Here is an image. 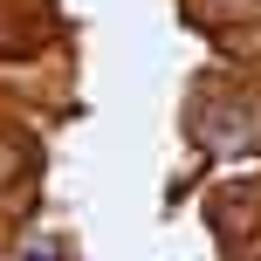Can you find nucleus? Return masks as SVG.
<instances>
[{"instance_id": "obj_1", "label": "nucleus", "mask_w": 261, "mask_h": 261, "mask_svg": "<svg viewBox=\"0 0 261 261\" xmlns=\"http://www.w3.org/2000/svg\"><path fill=\"white\" fill-rule=\"evenodd\" d=\"M21 158H28L21 144H14V138H0V193H7V186L21 179Z\"/></svg>"}]
</instances>
